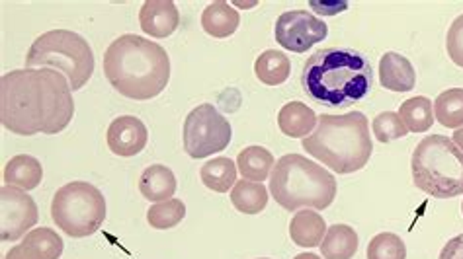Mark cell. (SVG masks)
Instances as JSON below:
<instances>
[{
	"label": "cell",
	"instance_id": "4316f807",
	"mask_svg": "<svg viewBox=\"0 0 463 259\" xmlns=\"http://www.w3.org/2000/svg\"><path fill=\"white\" fill-rule=\"evenodd\" d=\"M434 119L448 129L463 127V88H449L436 97Z\"/></svg>",
	"mask_w": 463,
	"mask_h": 259
},
{
	"label": "cell",
	"instance_id": "3957f363",
	"mask_svg": "<svg viewBox=\"0 0 463 259\" xmlns=\"http://www.w3.org/2000/svg\"><path fill=\"white\" fill-rule=\"evenodd\" d=\"M102 65L112 88L129 100H151L170 80L166 49L136 33L119 35L109 43Z\"/></svg>",
	"mask_w": 463,
	"mask_h": 259
},
{
	"label": "cell",
	"instance_id": "e0dca14e",
	"mask_svg": "<svg viewBox=\"0 0 463 259\" xmlns=\"http://www.w3.org/2000/svg\"><path fill=\"white\" fill-rule=\"evenodd\" d=\"M139 191L151 203H163L173 199L176 193V178L173 170L163 164H153L145 168L139 178Z\"/></svg>",
	"mask_w": 463,
	"mask_h": 259
},
{
	"label": "cell",
	"instance_id": "f546056e",
	"mask_svg": "<svg viewBox=\"0 0 463 259\" xmlns=\"http://www.w3.org/2000/svg\"><path fill=\"white\" fill-rule=\"evenodd\" d=\"M372 131L375 134V139L383 144L403 139L409 134L405 123L401 121L399 114H395V111H383V114L377 116L372 123Z\"/></svg>",
	"mask_w": 463,
	"mask_h": 259
},
{
	"label": "cell",
	"instance_id": "74e56055",
	"mask_svg": "<svg viewBox=\"0 0 463 259\" xmlns=\"http://www.w3.org/2000/svg\"><path fill=\"white\" fill-rule=\"evenodd\" d=\"M260 259H270V257H260Z\"/></svg>",
	"mask_w": 463,
	"mask_h": 259
},
{
	"label": "cell",
	"instance_id": "5bb4252c",
	"mask_svg": "<svg viewBox=\"0 0 463 259\" xmlns=\"http://www.w3.org/2000/svg\"><path fill=\"white\" fill-rule=\"evenodd\" d=\"M380 82L392 92H411L417 86V72L405 55L389 51L380 59Z\"/></svg>",
	"mask_w": 463,
	"mask_h": 259
},
{
	"label": "cell",
	"instance_id": "e575fe53",
	"mask_svg": "<svg viewBox=\"0 0 463 259\" xmlns=\"http://www.w3.org/2000/svg\"><path fill=\"white\" fill-rule=\"evenodd\" d=\"M454 144L459 148V151L463 153V127H459V129H456V133H454Z\"/></svg>",
	"mask_w": 463,
	"mask_h": 259
},
{
	"label": "cell",
	"instance_id": "d6a6232c",
	"mask_svg": "<svg viewBox=\"0 0 463 259\" xmlns=\"http://www.w3.org/2000/svg\"><path fill=\"white\" fill-rule=\"evenodd\" d=\"M311 8L317 12V14H321V16H335V14H338V12H345L348 8V5L346 3L326 5V3H317V0H313Z\"/></svg>",
	"mask_w": 463,
	"mask_h": 259
},
{
	"label": "cell",
	"instance_id": "83f0119b",
	"mask_svg": "<svg viewBox=\"0 0 463 259\" xmlns=\"http://www.w3.org/2000/svg\"><path fill=\"white\" fill-rule=\"evenodd\" d=\"M186 217V205L180 199H168L163 203L153 205L147 211V222L155 230H168L175 228L178 222L184 220Z\"/></svg>",
	"mask_w": 463,
	"mask_h": 259
},
{
	"label": "cell",
	"instance_id": "4dcf8cb0",
	"mask_svg": "<svg viewBox=\"0 0 463 259\" xmlns=\"http://www.w3.org/2000/svg\"><path fill=\"white\" fill-rule=\"evenodd\" d=\"M446 49L448 57L454 60V65L463 69V14L458 16L452 22V26H449L446 35Z\"/></svg>",
	"mask_w": 463,
	"mask_h": 259
},
{
	"label": "cell",
	"instance_id": "603a6c76",
	"mask_svg": "<svg viewBox=\"0 0 463 259\" xmlns=\"http://www.w3.org/2000/svg\"><path fill=\"white\" fill-rule=\"evenodd\" d=\"M200 178L207 190L215 193H227L237 183V166L231 158L217 156L202 166Z\"/></svg>",
	"mask_w": 463,
	"mask_h": 259
},
{
	"label": "cell",
	"instance_id": "52a82bcc",
	"mask_svg": "<svg viewBox=\"0 0 463 259\" xmlns=\"http://www.w3.org/2000/svg\"><path fill=\"white\" fill-rule=\"evenodd\" d=\"M26 67H53L77 92L92 79L94 53L82 35L69 30H52L42 33L30 47L26 55Z\"/></svg>",
	"mask_w": 463,
	"mask_h": 259
},
{
	"label": "cell",
	"instance_id": "d6986e66",
	"mask_svg": "<svg viewBox=\"0 0 463 259\" xmlns=\"http://www.w3.org/2000/svg\"><path fill=\"white\" fill-rule=\"evenodd\" d=\"M241 23L239 12L223 3V0H217V3H212L203 10L202 14V28L207 35L215 37V40H225V37L233 35Z\"/></svg>",
	"mask_w": 463,
	"mask_h": 259
},
{
	"label": "cell",
	"instance_id": "9c48e42d",
	"mask_svg": "<svg viewBox=\"0 0 463 259\" xmlns=\"http://www.w3.org/2000/svg\"><path fill=\"white\" fill-rule=\"evenodd\" d=\"M231 123L212 104H200L194 107L182 129L184 151L192 158H207L222 153L231 143Z\"/></svg>",
	"mask_w": 463,
	"mask_h": 259
},
{
	"label": "cell",
	"instance_id": "cb8c5ba5",
	"mask_svg": "<svg viewBox=\"0 0 463 259\" xmlns=\"http://www.w3.org/2000/svg\"><path fill=\"white\" fill-rule=\"evenodd\" d=\"M231 203L242 215H259L268 205V190L257 181H237L231 191Z\"/></svg>",
	"mask_w": 463,
	"mask_h": 259
},
{
	"label": "cell",
	"instance_id": "f1b7e54d",
	"mask_svg": "<svg viewBox=\"0 0 463 259\" xmlns=\"http://www.w3.org/2000/svg\"><path fill=\"white\" fill-rule=\"evenodd\" d=\"M368 259H407V245L393 232H382L368 244Z\"/></svg>",
	"mask_w": 463,
	"mask_h": 259
},
{
	"label": "cell",
	"instance_id": "2e32d148",
	"mask_svg": "<svg viewBox=\"0 0 463 259\" xmlns=\"http://www.w3.org/2000/svg\"><path fill=\"white\" fill-rule=\"evenodd\" d=\"M326 230L328 227L325 218L319 213L309 211V208H301L289 222V238L296 245H299V248H315V245H321Z\"/></svg>",
	"mask_w": 463,
	"mask_h": 259
},
{
	"label": "cell",
	"instance_id": "ffe728a7",
	"mask_svg": "<svg viewBox=\"0 0 463 259\" xmlns=\"http://www.w3.org/2000/svg\"><path fill=\"white\" fill-rule=\"evenodd\" d=\"M237 166L242 180L262 183L270 176V171L276 166L272 153L264 146H247L237 156Z\"/></svg>",
	"mask_w": 463,
	"mask_h": 259
},
{
	"label": "cell",
	"instance_id": "8fae6325",
	"mask_svg": "<svg viewBox=\"0 0 463 259\" xmlns=\"http://www.w3.org/2000/svg\"><path fill=\"white\" fill-rule=\"evenodd\" d=\"M38 205L32 197L14 185L0 190V238L3 242H16L26 236L38 222Z\"/></svg>",
	"mask_w": 463,
	"mask_h": 259
},
{
	"label": "cell",
	"instance_id": "9a60e30c",
	"mask_svg": "<svg viewBox=\"0 0 463 259\" xmlns=\"http://www.w3.org/2000/svg\"><path fill=\"white\" fill-rule=\"evenodd\" d=\"M317 123H319V117L303 102H289L278 114L279 131L291 139H307L315 131Z\"/></svg>",
	"mask_w": 463,
	"mask_h": 259
},
{
	"label": "cell",
	"instance_id": "30bf717a",
	"mask_svg": "<svg viewBox=\"0 0 463 259\" xmlns=\"http://www.w3.org/2000/svg\"><path fill=\"white\" fill-rule=\"evenodd\" d=\"M328 33L326 23L313 16L309 10H289L276 20L274 37L288 51L306 53Z\"/></svg>",
	"mask_w": 463,
	"mask_h": 259
},
{
	"label": "cell",
	"instance_id": "ac0fdd59",
	"mask_svg": "<svg viewBox=\"0 0 463 259\" xmlns=\"http://www.w3.org/2000/svg\"><path fill=\"white\" fill-rule=\"evenodd\" d=\"M43 180V168L38 158L30 154H18L8 160L5 166V183L14 185L24 191L35 190Z\"/></svg>",
	"mask_w": 463,
	"mask_h": 259
},
{
	"label": "cell",
	"instance_id": "44dd1931",
	"mask_svg": "<svg viewBox=\"0 0 463 259\" xmlns=\"http://www.w3.org/2000/svg\"><path fill=\"white\" fill-rule=\"evenodd\" d=\"M358 252V234L348 225L328 227L321 254L325 259H352Z\"/></svg>",
	"mask_w": 463,
	"mask_h": 259
},
{
	"label": "cell",
	"instance_id": "1f68e13d",
	"mask_svg": "<svg viewBox=\"0 0 463 259\" xmlns=\"http://www.w3.org/2000/svg\"><path fill=\"white\" fill-rule=\"evenodd\" d=\"M438 259H463V234H459V236L452 240H448Z\"/></svg>",
	"mask_w": 463,
	"mask_h": 259
},
{
	"label": "cell",
	"instance_id": "d4e9b609",
	"mask_svg": "<svg viewBox=\"0 0 463 259\" xmlns=\"http://www.w3.org/2000/svg\"><path fill=\"white\" fill-rule=\"evenodd\" d=\"M291 63L286 53L276 51V49H268L260 53V57L254 63V74L257 79L266 86H279L289 79Z\"/></svg>",
	"mask_w": 463,
	"mask_h": 259
},
{
	"label": "cell",
	"instance_id": "7402d4cb",
	"mask_svg": "<svg viewBox=\"0 0 463 259\" xmlns=\"http://www.w3.org/2000/svg\"><path fill=\"white\" fill-rule=\"evenodd\" d=\"M63 238L52 228H33L22 240V248L30 259H59L63 254Z\"/></svg>",
	"mask_w": 463,
	"mask_h": 259
},
{
	"label": "cell",
	"instance_id": "836d02e7",
	"mask_svg": "<svg viewBox=\"0 0 463 259\" xmlns=\"http://www.w3.org/2000/svg\"><path fill=\"white\" fill-rule=\"evenodd\" d=\"M6 259H30V257L26 255V252H24L22 244H18L14 248H10V252L6 254Z\"/></svg>",
	"mask_w": 463,
	"mask_h": 259
},
{
	"label": "cell",
	"instance_id": "484cf974",
	"mask_svg": "<svg viewBox=\"0 0 463 259\" xmlns=\"http://www.w3.org/2000/svg\"><path fill=\"white\" fill-rule=\"evenodd\" d=\"M399 117L405 123V127L412 133H426L434 123L432 116V102L429 97L417 96L409 97L407 102L401 104L399 107Z\"/></svg>",
	"mask_w": 463,
	"mask_h": 259
},
{
	"label": "cell",
	"instance_id": "277c9868",
	"mask_svg": "<svg viewBox=\"0 0 463 259\" xmlns=\"http://www.w3.org/2000/svg\"><path fill=\"white\" fill-rule=\"evenodd\" d=\"M301 146L336 174H354L370 162L373 153L370 123L362 111H348L345 116L323 114Z\"/></svg>",
	"mask_w": 463,
	"mask_h": 259
},
{
	"label": "cell",
	"instance_id": "ba28073f",
	"mask_svg": "<svg viewBox=\"0 0 463 259\" xmlns=\"http://www.w3.org/2000/svg\"><path fill=\"white\" fill-rule=\"evenodd\" d=\"M52 218L71 238L92 236L106 220V199L96 185L71 181L53 195Z\"/></svg>",
	"mask_w": 463,
	"mask_h": 259
},
{
	"label": "cell",
	"instance_id": "6da1fadb",
	"mask_svg": "<svg viewBox=\"0 0 463 259\" xmlns=\"http://www.w3.org/2000/svg\"><path fill=\"white\" fill-rule=\"evenodd\" d=\"M75 116L71 84L55 69H18L0 79V119L14 134H57Z\"/></svg>",
	"mask_w": 463,
	"mask_h": 259
},
{
	"label": "cell",
	"instance_id": "8992f818",
	"mask_svg": "<svg viewBox=\"0 0 463 259\" xmlns=\"http://www.w3.org/2000/svg\"><path fill=\"white\" fill-rule=\"evenodd\" d=\"M411 170L414 185L434 199L463 195V153L444 134H430L419 143Z\"/></svg>",
	"mask_w": 463,
	"mask_h": 259
},
{
	"label": "cell",
	"instance_id": "5b68a950",
	"mask_svg": "<svg viewBox=\"0 0 463 259\" xmlns=\"http://www.w3.org/2000/svg\"><path fill=\"white\" fill-rule=\"evenodd\" d=\"M338 185L331 171L301 154H286L276 162L270 176V193L289 213L301 208L331 207Z\"/></svg>",
	"mask_w": 463,
	"mask_h": 259
},
{
	"label": "cell",
	"instance_id": "8d00e7d4",
	"mask_svg": "<svg viewBox=\"0 0 463 259\" xmlns=\"http://www.w3.org/2000/svg\"><path fill=\"white\" fill-rule=\"evenodd\" d=\"M461 213H463V203H461Z\"/></svg>",
	"mask_w": 463,
	"mask_h": 259
},
{
	"label": "cell",
	"instance_id": "7a4b0ae2",
	"mask_svg": "<svg viewBox=\"0 0 463 259\" xmlns=\"http://www.w3.org/2000/svg\"><path fill=\"white\" fill-rule=\"evenodd\" d=\"M303 92L326 107H348L373 88L370 59L352 47H326L313 53L301 72Z\"/></svg>",
	"mask_w": 463,
	"mask_h": 259
},
{
	"label": "cell",
	"instance_id": "7c38bea8",
	"mask_svg": "<svg viewBox=\"0 0 463 259\" xmlns=\"http://www.w3.org/2000/svg\"><path fill=\"white\" fill-rule=\"evenodd\" d=\"M108 146L116 156L131 158L147 146L149 133L145 123L136 116H121L108 127Z\"/></svg>",
	"mask_w": 463,
	"mask_h": 259
},
{
	"label": "cell",
	"instance_id": "4fadbf2b",
	"mask_svg": "<svg viewBox=\"0 0 463 259\" xmlns=\"http://www.w3.org/2000/svg\"><path fill=\"white\" fill-rule=\"evenodd\" d=\"M139 23L145 33L163 40L178 30L180 12L173 0H147L139 10Z\"/></svg>",
	"mask_w": 463,
	"mask_h": 259
},
{
	"label": "cell",
	"instance_id": "d590c367",
	"mask_svg": "<svg viewBox=\"0 0 463 259\" xmlns=\"http://www.w3.org/2000/svg\"><path fill=\"white\" fill-rule=\"evenodd\" d=\"M294 259H321V257L317 255V254H299V255H296Z\"/></svg>",
	"mask_w": 463,
	"mask_h": 259
}]
</instances>
